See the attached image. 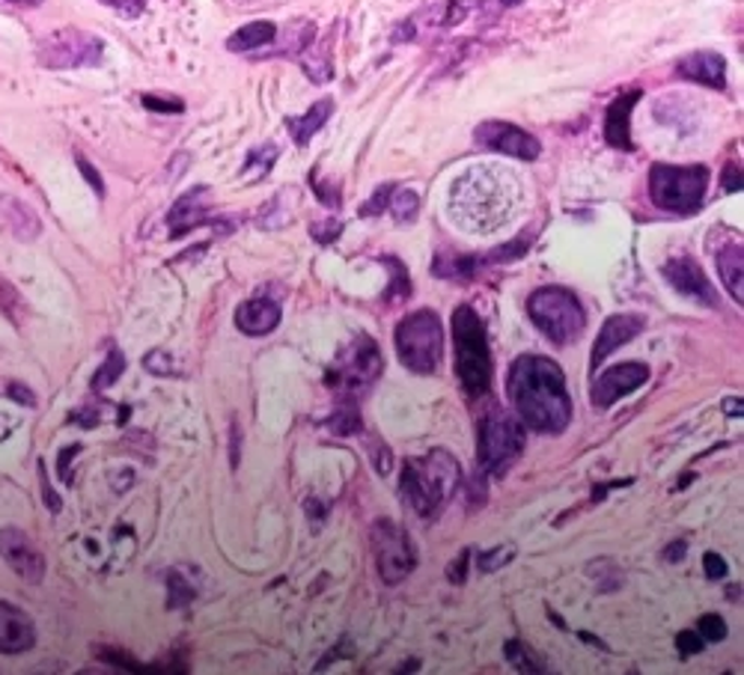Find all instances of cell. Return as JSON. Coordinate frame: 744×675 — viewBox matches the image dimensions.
I'll return each instance as SVG.
<instances>
[{
	"mask_svg": "<svg viewBox=\"0 0 744 675\" xmlns=\"http://www.w3.org/2000/svg\"><path fill=\"white\" fill-rule=\"evenodd\" d=\"M417 666H420V661H408V664H403L396 673H417Z\"/></svg>",
	"mask_w": 744,
	"mask_h": 675,
	"instance_id": "obj_51",
	"label": "cell"
},
{
	"mask_svg": "<svg viewBox=\"0 0 744 675\" xmlns=\"http://www.w3.org/2000/svg\"><path fill=\"white\" fill-rule=\"evenodd\" d=\"M525 449V425L506 414L504 408L492 405L480 417V435H477V468L480 477H504L513 468L515 458Z\"/></svg>",
	"mask_w": 744,
	"mask_h": 675,
	"instance_id": "obj_6",
	"label": "cell"
},
{
	"mask_svg": "<svg viewBox=\"0 0 744 675\" xmlns=\"http://www.w3.org/2000/svg\"><path fill=\"white\" fill-rule=\"evenodd\" d=\"M396 358L403 366L417 375H432L441 366V351H444V334H441V318L432 310H415L408 313L394 334Z\"/></svg>",
	"mask_w": 744,
	"mask_h": 675,
	"instance_id": "obj_8",
	"label": "cell"
},
{
	"mask_svg": "<svg viewBox=\"0 0 744 675\" xmlns=\"http://www.w3.org/2000/svg\"><path fill=\"white\" fill-rule=\"evenodd\" d=\"M721 188H723V194H739V191H742V170H739L735 164H730V167L723 170Z\"/></svg>",
	"mask_w": 744,
	"mask_h": 675,
	"instance_id": "obj_44",
	"label": "cell"
},
{
	"mask_svg": "<svg viewBox=\"0 0 744 675\" xmlns=\"http://www.w3.org/2000/svg\"><path fill=\"white\" fill-rule=\"evenodd\" d=\"M706 188H709V167H703V164H691V167L652 164L649 167V196L661 212H670V215L700 212Z\"/></svg>",
	"mask_w": 744,
	"mask_h": 675,
	"instance_id": "obj_7",
	"label": "cell"
},
{
	"mask_svg": "<svg viewBox=\"0 0 744 675\" xmlns=\"http://www.w3.org/2000/svg\"><path fill=\"white\" fill-rule=\"evenodd\" d=\"M513 3H515V0H506V3H504V7H513Z\"/></svg>",
	"mask_w": 744,
	"mask_h": 675,
	"instance_id": "obj_53",
	"label": "cell"
},
{
	"mask_svg": "<svg viewBox=\"0 0 744 675\" xmlns=\"http://www.w3.org/2000/svg\"><path fill=\"white\" fill-rule=\"evenodd\" d=\"M387 212L394 215L399 224H408V220L417 218V212H420V194L417 191H411V188H394V194H391V206H387Z\"/></svg>",
	"mask_w": 744,
	"mask_h": 675,
	"instance_id": "obj_29",
	"label": "cell"
},
{
	"mask_svg": "<svg viewBox=\"0 0 744 675\" xmlns=\"http://www.w3.org/2000/svg\"><path fill=\"white\" fill-rule=\"evenodd\" d=\"M75 161H77V170H81V176H84V179L89 182V188L96 191V196H105V182H101V176L96 173V167H93L87 158H81V155H77Z\"/></svg>",
	"mask_w": 744,
	"mask_h": 675,
	"instance_id": "obj_43",
	"label": "cell"
},
{
	"mask_svg": "<svg viewBox=\"0 0 744 675\" xmlns=\"http://www.w3.org/2000/svg\"><path fill=\"white\" fill-rule=\"evenodd\" d=\"M384 370L382 351L375 346V339L361 334L355 337L339 351V358L331 363L328 375H325V384L331 390H337L343 399H358L361 393H367L372 384L379 382V375Z\"/></svg>",
	"mask_w": 744,
	"mask_h": 675,
	"instance_id": "obj_9",
	"label": "cell"
},
{
	"mask_svg": "<svg viewBox=\"0 0 744 675\" xmlns=\"http://www.w3.org/2000/svg\"><path fill=\"white\" fill-rule=\"evenodd\" d=\"M637 98H640V89H632V93H623L620 98H613L611 108L604 113V141L611 143L613 149H635L632 143V110H635Z\"/></svg>",
	"mask_w": 744,
	"mask_h": 675,
	"instance_id": "obj_20",
	"label": "cell"
},
{
	"mask_svg": "<svg viewBox=\"0 0 744 675\" xmlns=\"http://www.w3.org/2000/svg\"><path fill=\"white\" fill-rule=\"evenodd\" d=\"M664 280H668L679 294H685L691 301H700L706 306L718 304V292L711 289L709 277L703 274V268L691 256H679V260H670L664 268Z\"/></svg>",
	"mask_w": 744,
	"mask_h": 675,
	"instance_id": "obj_16",
	"label": "cell"
},
{
	"mask_svg": "<svg viewBox=\"0 0 744 675\" xmlns=\"http://www.w3.org/2000/svg\"><path fill=\"white\" fill-rule=\"evenodd\" d=\"M167 587H170V607H185V604L194 601V587H188L182 575L170 571L167 575Z\"/></svg>",
	"mask_w": 744,
	"mask_h": 675,
	"instance_id": "obj_35",
	"label": "cell"
},
{
	"mask_svg": "<svg viewBox=\"0 0 744 675\" xmlns=\"http://www.w3.org/2000/svg\"><path fill=\"white\" fill-rule=\"evenodd\" d=\"M473 143L480 149L509 155V158H518V161H537L539 153H542V146H539L533 134H527L525 129H518V125L504 120L480 122L473 129Z\"/></svg>",
	"mask_w": 744,
	"mask_h": 675,
	"instance_id": "obj_12",
	"label": "cell"
},
{
	"mask_svg": "<svg viewBox=\"0 0 744 675\" xmlns=\"http://www.w3.org/2000/svg\"><path fill=\"white\" fill-rule=\"evenodd\" d=\"M721 408H723V414L735 417V420H739V417H744V402L742 399H735V396H727Z\"/></svg>",
	"mask_w": 744,
	"mask_h": 675,
	"instance_id": "obj_47",
	"label": "cell"
},
{
	"mask_svg": "<svg viewBox=\"0 0 744 675\" xmlns=\"http://www.w3.org/2000/svg\"><path fill=\"white\" fill-rule=\"evenodd\" d=\"M75 453H81V447H67L63 453H60V465H57V473H60V480L69 482V485H72V480H69V461L75 458Z\"/></svg>",
	"mask_w": 744,
	"mask_h": 675,
	"instance_id": "obj_46",
	"label": "cell"
},
{
	"mask_svg": "<svg viewBox=\"0 0 744 675\" xmlns=\"http://www.w3.org/2000/svg\"><path fill=\"white\" fill-rule=\"evenodd\" d=\"M239 441H241V435H239V425L232 423V447H230V461H232V468H239Z\"/></svg>",
	"mask_w": 744,
	"mask_h": 675,
	"instance_id": "obj_50",
	"label": "cell"
},
{
	"mask_svg": "<svg viewBox=\"0 0 744 675\" xmlns=\"http://www.w3.org/2000/svg\"><path fill=\"white\" fill-rule=\"evenodd\" d=\"M504 654L518 673H545V661L530 646L521 643V640H509L504 646Z\"/></svg>",
	"mask_w": 744,
	"mask_h": 675,
	"instance_id": "obj_27",
	"label": "cell"
},
{
	"mask_svg": "<svg viewBox=\"0 0 744 675\" xmlns=\"http://www.w3.org/2000/svg\"><path fill=\"white\" fill-rule=\"evenodd\" d=\"M43 497H45V506L51 509V513H60V497H57L55 491H51V485H48V480L43 477Z\"/></svg>",
	"mask_w": 744,
	"mask_h": 675,
	"instance_id": "obj_48",
	"label": "cell"
},
{
	"mask_svg": "<svg viewBox=\"0 0 744 675\" xmlns=\"http://www.w3.org/2000/svg\"><path fill=\"white\" fill-rule=\"evenodd\" d=\"M143 108L155 110V113H182L185 110V101L176 96H153V93H146V96H141Z\"/></svg>",
	"mask_w": 744,
	"mask_h": 675,
	"instance_id": "obj_36",
	"label": "cell"
},
{
	"mask_svg": "<svg viewBox=\"0 0 744 675\" xmlns=\"http://www.w3.org/2000/svg\"><path fill=\"white\" fill-rule=\"evenodd\" d=\"M394 182L391 185H379L375 188V194H372L370 203H363L361 206V218H379V215H384L387 212V206H391V194H394Z\"/></svg>",
	"mask_w": 744,
	"mask_h": 675,
	"instance_id": "obj_34",
	"label": "cell"
},
{
	"mask_svg": "<svg viewBox=\"0 0 744 675\" xmlns=\"http://www.w3.org/2000/svg\"><path fill=\"white\" fill-rule=\"evenodd\" d=\"M99 3L110 7L113 12H120L122 19H137L146 10V0H99Z\"/></svg>",
	"mask_w": 744,
	"mask_h": 675,
	"instance_id": "obj_39",
	"label": "cell"
},
{
	"mask_svg": "<svg viewBox=\"0 0 744 675\" xmlns=\"http://www.w3.org/2000/svg\"><path fill=\"white\" fill-rule=\"evenodd\" d=\"M697 634H700L706 643H721V640H727V622L721 619V616H715V613H706V616H700V622H697Z\"/></svg>",
	"mask_w": 744,
	"mask_h": 675,
	"instance_id": "obj_33",
	"label": "cell"
},
{
	"mask_svg": "<svg viewBox=\"0 0 744 675\" xmlns=\"http://www.w3.org/2000/svg\"><path fill=\"white\" fill-rule=\"evenodd\" d=\"M649 382V366L640 360H628V363H616L611 370H604L602 375L592 378L590 399L596 408H611L623 396L635 393L637 387H644Z\"/></svg>",
	"mask_w": 744,
	"mask_h": 675,
	"instance_id": "obj_13",
	"label": "cell"
},
{
	"mask_svg": "<svg viewBox=\"0 0 744 675\" xmlns=\"http://www.w3.org/2000/svg\"><path fill=\"white\" fill-rule=\"evenodd\" d=\"M387 265H391V272L396 274V280H391V286H387V301L391 304H399V301H406L408 294H411V280H408V272H406V265L399 260H384Z\"/></svg>",
	"mask_w": 744,
	"mask_h": 675,
	"instance_id": "obj_30",
	"label": "cell"
},
{
	"mask_svg": "<svg viewBox=\"0 0 744 675\" xmlns=\"http://www.w3.org/2000/svg\"><path fill=\"white\" fill-rule=\"evenodd\" d=\"M36 646V625L10 601H0V654H22Z\"/></svg>",
	"mask_w": 744,
	"mask_h": 675,
	"instance_id": "obj_17",
	"label": "cell"
},
{
	"mask_svg": "<svg viewBox=\"0 0 744 675\" xmlns=\"http://www.w3.org/2000/svg\"><path fill=\"white\" fill-rule=\"evenodd\" d=\"M742 268H744V253L742 244H723V251H718V272L727 286V292L733 294L735 304H742Z\"/></svg>",
	"mask_w": 744,
	"mask_h": 675,
	"instance_id": "obj_24",
	"label": "cell"
},
{
	"mask_svg": "<svg viewBox=\"0 0 744 675\" xmlns=\"http://www.w3.org/2000/svg\"><path fill=\"white\" fill-rule=\"evenodd\" d=\"M274 36H277V24L274 22H251L232 33L227 39V48L232 55H244V51H256V48L268 45Z\"/></svg>",
	"mask_w": 744,
	"mask_h": 675,
	"instance_id": "obj_25",
	"label": "cell"
},
{
	"mask_svg": "<svg viewBox=\"0 0 744 675\" xmlns=\"http://www.w3.org/2000/svg\"><path fill=\"white\" fill-rule=\"evenodd\" d=\"M277 155H280V149L274 146V143H263V146H253L251 153H248V158H244V179L248 182H260V179H265L268 176V170L274 167V161H277Z\"/></svg>",
	"mask_w": 744,
	"mask_h": 675,
	"instance_id": "obj_26",
	"label": "cell"
},
{
	"mask_svg": "<svg viewBox=\"0 0 744 675\" xmlns=\"http://www.w3.org/2000/svg\"><path fill=\"white\" fill-rule=\"evenodd\" d=\"M167 224H170V236L173 239H182L191 229L208 227V224L224 227L218 218H212L206 212V188H194L185 196H179L176 206L170 208V215H167Z\"/></svg>",
	"mask_w": 744,
	"mask_h": 675,
	"instance_id": "obj_18",
	"label": "cell"
},
{
	"mask_svg": "<svg viewBox=\"0 0 744 675\" xmlns=\"http://www.w3.org/2000/svg\"><path fill=\"white\" fill-rule=\"evenodd\" d=\"M280 325V304L272 298H251L236 310V327L248 337H265Z\"/></svg>",
	"mask_w": 744,
	"mask_h": 675,
	"instance_id": "obj_21",
	"label": "cell"
},
{
	"mask_svg": "<svg viewBox=\"0 0 744 675\" xmlns=\"http://www.w3.org/2000/svg\"><path fill=\"white\" fill-rule=\"evenodd\" d=\"M676 649L682 652V658H691V654H697L706 649V640H703L697 631H682L676 634Z\"/></svg>",
	"mask_w": 744,
	"mask_h": 675,
	"instance_id": "obj_38",
	"label": "cell"
},
{
	"mask_svg": "<svg viewBox=\"0 0 744 675\" xmlns=\"http://www.w3.org/2000/svg\"><path fill=\"white\" fill-rule=\"evenodd\" d=\"M370 458H372V465H375V470H379L382 477H387V473H391V465H394V453L384 447L382 441H375V444H372V456Z\"/></svg>",
	"mask_w": 744,
	"mask_h": 675,
	"instance_id": "obj_41",
	"label": "cell"
},
{
	"mask_svg": "<svg viewBox=\"0 0 744 675\" xmlns=\"http://www.w3.org/2000/svg\"><path fill=\"white\" fill-rule=\"evenodd\" d=\"M515 206V182L501 167H471L456 179L449 194V215L468 232H494Z\"/></svg>",
	"mask_w": 744,
	"mask_h": 675,
	"instance_id": "obj_2",
	"label": "cell"
},
{
	"mask_svg": "<svg viewBox=\"0 0 744 675\" xmlns=\"http://www.w3.org/2000/svg\"><path fill=\"white\" fill-rule=\"evenodd\" d=\"M0 556L7 566L27 583H39L45 578V556L34 545V539L22 533L19 527H3L0 530Z\"/></svg>",
	"mask_w": 744,
	"mask_h": 675,
	"instance_id": "obj_14",
	"label": "cell"
},
{
	"mask_svg": "<svg viewBox=\"0 0 744 675\" xmlns=\"http://www.w3.org/2000/svg\"><path fill=\"white\" fill-rule=\"evenodd\" d=\"M10 3H19V7H39L43 0H10Z\"/></svg>",
	"mask_w": 744,
	"mask_h": 675,
	"instance_id": "obj_52",
	"label": "cell"
},
{
	"mask_svg": "<svg viewBox=\"0 0 744 675\" xmlns=\"http://www.w3.org/2000/svg\"><path fill=\"white\" fill-rule=\"evenodd\" d=\"M310 182H313V191H316V200H319V203H322V206L337 208L339 203H343V196H339V188L337 185H328V182H319L316 176H310Z\"/></svg>",
	"mask_w": 744,
	"mask_h": 675,
	"instance_id": "obj_37",
	"label": "cell"
},
{
	"mask_svg": "<svg viewBox=\"0 0 744 675\" xmlns=\"http://www.w3.org/2000/svg\"><path fill=\"white\" fill-rule=\"evenodd\" d=\"M105 55V45L93 33L63 27L51 33L39 45V63L48 69H81V65H96Z\"/></svg>",
	"mask_w": 744,
	"mask_h": 675,
	"instance_id": "obj_11",
	"label": "cell"
},
{
	"mask_svg": "<svg viewBox=\"0 0 744 675\" xmlns=\"http://www.w3.org/2000/svg\"><path fill=\"white\" fill-rule=\"evenodd\" d=\"M453 342H456V375L468 396H482L492 387V349L489 334L477 310L468 304L453 313Z\"/></svg>",
	"mask_w": 744,
	"mask_h": 675,
	"instance_id": "obj_4",
	"label": "cell"
},
{
	"mask_svg": "<svg viewBox=\"0 0 744 675\" xmlns=\"http://www.w3.org/2000/svg\"><path fill=\"white\" fill-rule=\"evenodd\" d=\"M122 370H125V358H122V351H110V358L105 360V363H101V370L93 375V387H96V390H105V387H110V384L120 378Z\"/></svg>",
	"mask_w": 744,
	"mask_h": 675,
	"instance_id": "obj_32",
	"label": "cell"
},
{
	"mask_svg": "<svg viewBox=\"0 0 744 675\" xmlns=\"http://www.w3.org/2000/svg\"><path fill=\"white\" fill-rule=\"evenodd\" d=\"M506 396L521 425L539 435H560L572 423L566 375L542 354H521L506 372Z\"/></svg>",
	"mask_w": 744,
	"mask_h": 675,
	"instance_id": "obj_1",
	"label": "cell"
},
{
	"mask_svg": "<svg viewBox=\"0 0 744 675\" xmlns=\"http://www.w3.org/2000/svg\"><path fill=\"white\" fill-rule=\"evenodd\" d=\"M0 224L12 229V236H19L24 241L36 239L39 229H43L34 208L22 203V200H15V196H0Z\"/></svg>",
	"mask_w": 744,
	"mask_h": 675,
	"instance_id": "obj_22",
	"label": "cell"
},
{
	"mask_svg": "<svg viewBox=\"0 0 744 675\" xmlns=\"http://www.w3.org/2000/svg\"><path fill=\"white\" fill-rule=\"evenodd\" d=\"M676 72L679 77L703 84V87H727V60L718 51H694V55L682 57L676 63Z\"/></svg>",
	"mask_w": 744,
	"mask_h": 675,
	"instance_id": "obj_19",
	"label": "cell"
},
{
	"mask_svg": "<svg viewBox=\"0 0 744 675\" xmlns=\"http://www.w3.org/2000/svg\"><path fill=\"white\" fill-rule=\"evenodd\" d=\"M703 566H706V575H709L711 580L727 578V571H730L727 559H723L721 554H715V551H709V554L703 556Z\"/></svg>",
	"mask_w": 744,
	"mask_h": 675,
	"instance_id": "obj_42",
	"label": "cell"
},
{
	"mask_svg": "<svg viewBox=\"0 0 744 675\" xmlns=\"http://www.w3.org/2000/svg\"><path fill=\"white\" fill-rule=\"evenodd\" d=\"M325 425H328L334 435H343V437L363 432L361 414H358V408H355V402H351V399H343V405H339L337 411H334V417H328V420H325Z\"/></svg>",
	"mask_w": 744,
	"mask_h": 675,
	"instance_id": "obj_28",
	"label": "cell"
},
{
	"mask_svg": "<svg viewBox=\"0 0 744 675\" xmlns=\"http://www.w3.org/2000/svg\"><path fill=\"white\" fill-rule=\"evenodd\" d=\"M370 545L384 583H403L417 568V547L399 523L379 518L370 530Z\"/></svg>",
	"mask_w": 744,
	"mask_h": 675,
	"instance_id": "obj_10",
	"label": "cell"
},
{
	"mask_svg": "<svg viewBox=\"0 0 744 675\" xmlns=\"http://www.w3.org/2000/svg\"><path fill=\"white\" fill-rule=\"evenodd\" d=\"M646 327V318L637 316V313H616V316L604 318L602 330L599 337L592 342V358H590V370L599 372L602 363L611 358L613 351L623 349L625 342H632L635 337H640Z\"/></svg>",
	"mask_w": 744,
	"mask_h": 675,
	"instance_id": "obj_15",
	"label": "cell"
},
{
	"mask_svg": "<svg viewBox=\"0 0 744 675\" xmlns=\"http://www.w3.org/2000/svg\"><path fill=\"white\" fill-rule=\"evenodd\" d=\"M527 316L554 346H569L587 327V313H584L580 298L563 286H542L530 294Z\"/></svg>",
	"mask_w": 744,
	"mask_h": 675,
	"instance_id": "obj_5",
	"label": "cell"
},
{
	"mask_svg": "<svg viewBox=\"0 0 744 675\" xmlns=\"http://www.w3.org/2000/svg\"><path fill=\"white\" fill-rule=\"evenodd\" d=\"M468 563H471V547H465L453 563H449V568H447V580L449 583H465V575H468Z\"/></svg>",
	"mask_w": 744,
	"mask_h": 675,
	"instance_id": "obj_40",
	"label": "cell"
},
{
	"mask_svg": "<svg viewBox=\"0 0 744 675\" xmlns=\"http://www.w3.org/2000/svg\"><path fill=\"white\" fill-rule=\"evenodd\" d=\"M685 547H688V545H685V542L679 539V542L668 545V554H664V559H668V563H679V559H685Z\"/></svg>",
	"mask_w": 744,
	"mask_h": 675,
	"instance_id": "obj_49",
	"label": "cell"
},
{
	"mask_svg": "<svg viewBox=\"0 0 744 675\" xmlns=\"http://www.w3.org/2000/svg\"><path fill=\"white\" fill-rule=\"evenodd\" d=\"M331 113H334V101H331V98H319L316 105H310L307 113H301V117H289V120H286V129L292 134L296 146H310L313 134L325 129V122L331 120Z\"/></svg>",
	"mask_w": 744,
	"mask_h": 675,
	"instance_id": "obj_23",
	"label": "cell"
},
{
	"mask_svg": "<svg viewBox=\"0 0 744 675\" xmlns=\"http://www.w3.org/2000/svg\"><path fill=\"white\" fill-rule=\"evenodd\" d=\"M513 559H515V547L501 545V547H492V551H485V554H480L477 568H480L482 575H494V571H501L504 566H509Z\"/></svg>",
	"mask_w": 744,
	"mask_h": 675,
	"instance_id": "obj_31",
	"label": "cell"
},
{
	"mask_svg": "<svg viewBox=\"0 0 744 675\" xmlns=\"http://www.w3.org/2000/svg\"><path fill=\"white\" fill-rule=\"evenodd\" d=\"M461 485V465L447 449H432L417 461H406L399 494L420 518L432 521Z\"/></svg>",
	"mask_w": 744,
	"mask_h": 675,
	"instance_id": "obj_3",
	"label": "cell"
},
{
	"mask_svg": "<svg viewBox=\"0 0 744 675\" xmlns=\"http://www.w3.org/2000/svg\"><path fill=\"white\" fill-rule=\"evenodd\" d=\"M339 232H343V224H339V220H334L331 227H319V224L310 227V236H313L316 241H322V244H331V241L337 239Z\"/></svg>",
	"mask_w": 744,
	"mask_h": 675,
	"instance_id": "obj_45",
	"label": "cell"
}]
</instances>
